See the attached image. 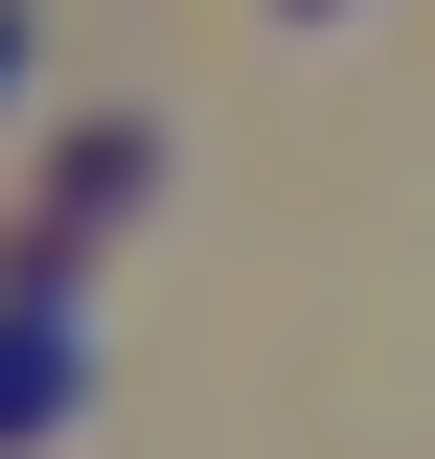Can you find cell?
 Instances as JSON below:
<instances>
[{"label":"cell","instance_id":"6da1fadb","mask_svg":"<svg viewBox=\"0 0 435 459\" xmlns=\"http://www.w3.org/2000/svg\"><path fill=\"white\" fill-rule=\"evenodd\" d=\"M69 413V322H0V437H47Z\"/></svg>","mask_w":435,"mask_h":459},{"label":"cell","instance_id":"7a4b0ae2","mask_svg":"<svg viewBox=\"0 0 435 459\" xmlns=\"http://www.w3.org/2000/svg\"><path fill=\"white\" fill-rule=\"evenodd\" d=\"M0 69H23V0H0Z\"/></svg>","mask_w":435,"mask_h":459}]
</instances>
